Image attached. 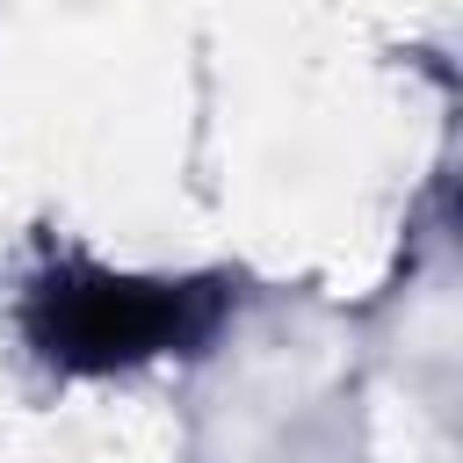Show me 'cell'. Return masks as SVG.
Listing matches in <instances>:
<instances>
[{"label":"cell","instance_id":"1","mask_svg":"<svg viewBox=\"0 0 463 463\" xmlns=\"http://www.w3.org/2000/svg\"><path fill=\"white\" fill-rule=\"evenodd\" d=\"M232 311L224 275H123L101 260H51L22 289V340L65 376H116L195 354Z\"/></svg>","mask_w":463,"mask_h":463}]
</instances>
